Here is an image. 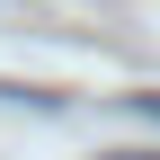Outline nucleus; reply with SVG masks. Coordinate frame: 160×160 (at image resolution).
Wrapping results in <instances>:
<instances>
[{
    "instance_id": "nucleus-1",
    "label": "nucleus",
    "mask_w": 160,
    "mask_h": 160,
    "mask_svg": "<svg viewBox=\"0 0 160 160\" xmlns=\"http://www.w3.org/2000/svg\"><path fill=\"white\" fill-rule=\"evenodd\" d=\"M98 160H160V151H98Z\"/></svg>"
},
{
    "instance_id": "nucleus-2",
    "label": "nucleus",
    "mask_w": 160,
    "mask_h": 160,
    "mask_svg": "<svg viewBox=\"0 0 160 160\" xmlns=\"http://www.w3.org/2000/svg\"><path fill=\"white\" fill-rule=\"evenodd\" d=\"M133 107H142V116H160V89H151V98H133Z\"/></svg>"
}]
</instances>
